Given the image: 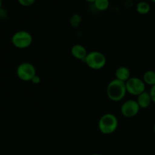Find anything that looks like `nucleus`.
Listing matches in <instances>:
<instances>
[{
  "label": "nucleus",
  "instance_id": "1",
  "mask_svg": "<svg viewBox=\"0 0 155 155\" xmlns=\"http://www.w3.org/2000/svg\"><path fill=\"white\" fill-rule=\"evenodd\" d=\"M127 93L126 83L114 79L107 84L106 88V94L110 101L118 102L125 98Z\"/></svg>",
  "mask_w": 155,
  "mask_h": 155
},
{
  "label": "nucleus",
  "instance_id": "2",
  "mask_svg": "<svg viewBox=\"0 0 155 155\" xmlns=\"http://www.w3.org/2000/svg\"><path fill=\"white\" fill-rule=\"evenodd\" d=\"M118 119L111 113H106L100 117L98 127L100 133L104 135H111L117 130Z\"/></svg>",
  "mask_w": 155,
  "mask_h": 155
},
{
  "label": "nucleus",
  "instance_id": "15",
  "mask_svg": "<svg viewBox=\"0 0 155 155\" xmlns=\"http://www.w3.org/2000/svg\"><path fill=\"white\" fill-rule=\"evenodd\" d=\"M36 0H18V2L24 7H30L35 3Z\"/></svg>",
  "mask_w": 155,
  "mask_h": 155
},
{
  "label": "nucleus",
  "instance_id": "17",
  "mask_svg": "<svg viewBox=\"0 0 155 155\" xmlns=\"http://www.w3.org/2000/svg\"><path fill=\"white\" fill-rule=\"evenodd\" d=\"M40 82H41V79H40V77H39V76H38L37 74H36V75L35 76V77H33L31 80V83H33V84H35V85L39 84V83H40Z\"/></svg>",
  "mask_w": 155,
  "mask_h": 155
},
{
  "label": "nucleus",
  "instance_id": "5",
  "mask_svg": "<svg viewBox=\"0 0 155 155\" xmlns=\"http://www.w3.org/2000/svg\"><path fill=\"white\" fill-rule=\"evenodd\" d=\"M16 74L22 81L31 82L32 79L36 75V70L34 65L30 62H23L17 68Z\"/></svg>",
  "mask_w": 155,
  "mask_h": 155
},
{
  "label": "nucleus",
  "instance_id": "3",
  "mask_svg": "<svg viewBox=\"0 0 155 155\" xmlns=\"http://www.w3.org/2000/svg\"><path fill=\"white\" fill-rule=\"evenodd\" d=\"M11 42L15 48L26 49L33 43V36L27 30H18L12 36Z\"/></svg>",
  "mask_w": 155,
  "mask_h": 155
},
{
  "label": "nucleus",
  "instance_id": "16",
  "mask_svg": "<svg viewBox=\"0 0 155 155\" xmlns=\"http://www.w3.org/2000/svg\"><path fill=\"white\" fill-rule=\"evenodd\" d=\"M149 94L151 95V100H152V103L155 104V85L151 86V89L149 90Z\"/></svg>",
  "mask_w": 155,
  "mask_h": 155
},
{
  "label": "nucleus",
  "instance_id": "21",
  "mask_svg": "<svg viewBox=\"0 0 155 155\" xmlns=\"http://www.w3.org/2000/svg\"><path fill=\"white\" fill-rule=\"evenodd\" d=\"M91 155H101V154H92Z\"/></svg>",
  "mask_w": 155,
  "mask_h": 155
},
{
  "label": "nucleus",
  "instance_id": "8",
  "mask_svg": "<svg viewBox=\"0 0 155 155\" xmlns=\"http://www.w3.org/2000/svg\"><path fill=\"white\" fill-rule=\"evenodd\" d=\"M71 55L74 58L77 59V60L84 61L86 57L88 54V51L85 46L80 44H76L72 46L71 49Z\"/></svg>",
  "mask_w": 155,
  "mask_h": 155
},
{
  "label": "nucleus",
  "instance_id": "13",
  "mask_svg": "<svg viewBox=\"0 0 155 155\" xmlns=\"http://www.w3.org/2000/svg\"><path fill=\"white\" fill-rule=\"evenodd\" d=\"M93 4L97 10L100 12H104L108 9L110 6V2L109 0H95Z\"/></svg>",
  "mask_w": 155,
  "mask_h": 155
},
{
  "label": "nucleus",
  "instance_id": "19",
  "mask_svg": "<svg viewBox=\"0 0 155 155\" xmlns=\"http://www.w3.org/2000/svg\"><path fill=\"white\" fill-rule=\"evenodd\" d=\"M86 2H92V3H93L95 1V0H86Z\"/></svg>",
  "mask_w": 155,
  "mask_h": 155
},
{
  "label": "nucleus",
  "instance_id": "22",
  "mask_svg": "<svg viewBox=\"0 0 155 155\" xmlns=\"http://www.w3.org/2000/svg\"><path fill=\"white\" fill-rule=\"evenodd\" d=\"M151 2H154V3H155V0H151Z\"/></svg>",
  "mask_w": 155,
  "mask_h": 155
},
{
  "label": "nucleus",
  "instance_id": "11",
  "mask_svg": "<svg viewBox=\"0 0 155 155\" xmlns=\"http://www.w3.org/2000/svg\"><path fill=\"white\" fill-rule=\"evenodd\" d=\"M144 83L146 86H151L155 85V71L153 70H149V71H145V74L142 77Z\"/></svg>",
  "mask_w": 155,
  "mask_h": 155
},
{
  "label": "nucleus",
  "instance_id": "6",
  "mask_svg": "<svg viewBox=\"0 0 155 155\" xmlns=\"http://www.w3.org/2000/svg\"><path fill=\"white\" fill-rule=\"evenodd\" d=\"M127 93L134 96H138L146 91V85L143 80L136 77H131L126 82Z\"/></svg>",
  "mask_w": 155,
  "mask_h": 155
},
{
  "label": "nucleus",
  "instance_id": "18",
  "mask_svg": "<svg viewBox=\"0 0 155 155\" xmlns=\"http://www.w3.org/2000/svg\"><path fill=\"white\" fill-rule=\"evenodd\" d=\"M2 7V0H0V10H1Z\"/></svg>",
  "mask_w": 155,
  "mask_h": 155
},
{
  "label": "nucleus",
  "instance_id": "10",
  "mask_svg": "<svg viewBox=\"0 0 155 155\" xmlns=\"http://www.w3.org/2000/svg\"><path fill=\"white\" fill-rule=\"evenodd\" d=\"M131 77V72L126 66H120L115 71V79L120 81L126 82Z\"/></svg>",
  "mask_w": 155,
  "mask_h": 155
},
{
  "label": "nucleus",
  "instance_id": "12",
  "mask_svg": "<svg viewBox=\"0 0 155 155\" xmlns=\"http://www.w3.org/2000/svg\"><path fill=\"white\" fill-rule=\"evenodd\" d=\"M136 12L142 15H148L151 12V5L147 2H139L136 5Z\"/></svg>",
  "mask_w": 155,
  "mask_h": 155
},
{
  "label": "nucleus",
  "instance_id": "9",
  "mask_svg": "<svg viewBox=\"0 0 155 155\" xmlns=\"http://www.w3.org/2000/svg\"><path fill=\"white\" fill-rule=\"evenodd\" d=\"M136 101H137L138 104H139L141 109H146L149 107L151 103H152V100H151L149 92L145 91L142 94L138 95L137 98H136Z\"/></svg>",
  "mask_w": 155,
  "mask_h": 155
},
{
  "label": "nucleus",
  "instance_id": "20",
  "mask_svg": "<svg viewBox=\"0 0 155 155\" xmlns=\"http://www.w3.org/2000/svg\"><path fill=\"white\" fill-rule=\"evenodd\" d=\"M153 131H154V134H155V123H154V126H153Z\"/></svg>",
  "mask_w": 155,
  "mask_h": 155
},
{
  "label": "nucleus",
  "instance_id": "14",
  "mask_svg": "<svg viewBox=\"0 0 155 155\" xmlns=\"http://www.w3.org/2000/svg\"><path fill=\"white\" fill-rule=\"evenodd\" d=\"M83 18L80 14H74L70 18V25L74 28H78L81 24Z\"/></svg>",
  "mask_w": 155,
  "mask_h": 155
},
{
  "label": "nucleus",
  "instance_id": "4",
  "mask_svg": "<svg viewBox=\"0 0 155 155\" xmlns=\"http://www.w3.org/2000/svg\"><path fill=\"white\" fill-rule=\"evenodd\" d=\"M84 62L89 68L98 71V70L102 69L105 66L107 63V59H106L105 55L101 51H92L88 52Z\"/></svg>",
  "mask_w": 155,
  "mask_h": 155
},
{
  "label": "nucleus",
  "instance_id": "7",
  "mask_svg": "<svg viewBox=\"0 0 155 155\" xmlns=\"http://www.w3.org/2000/svg\"><path fill=\"white\" fill-rule=\"evenodd\" d=\"M140 109L136 100L129 99L122 104L120 107V113L124 117L132 118L139 114Z\"/></svg>",
  "mask_w": 155,
  "mask_h": 155
}]
</instances>
